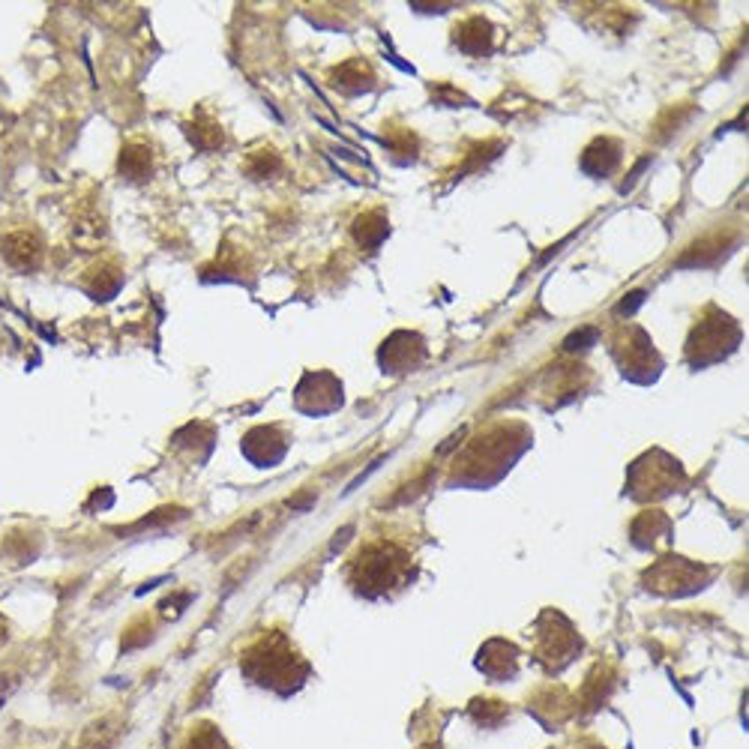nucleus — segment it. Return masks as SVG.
Wrapping results in <instances>:
<instances>
[{"instance_id": "nucleus-1", "label": "nucleus", "mask_w": 749, "mask_h": 749, "mask_svg": "<svg viewBox=\"0 0 749 749\" xmlns=\"http://www.w3.org/2000/svg\"><path fill=\"white\" fill-rule=\"evenodd\" d=\"M531 444V429L515 420L498 423L486 429L483 435L470 441L465 453L458 456V480L474 483V486H486L495 483L515 458L522 456V450Z\"/></svg>"}, {"instance_id": "nucleus-4", "label": "nucleus", "mask_w": 749, "mask_h": 749, "mask_svg": "<svg viewBox=\"0 0 749 749\" xmlns=\"http://www.w3.org/2000/svg\"><path fill=\"white\" fill-rule=\"evenodd\" d=\"M609 351H612L621 375L636 384H654L662 372L660 351L654 348L650 336L636 325L617 327L615 333L609 336Z\"/></svg>"}, {"instance_id": "nucleus-8", "label": "nucleus", "mask_w": 749, "mask_h": 749, "mask_svg": "<svg viewBox=\"0 0 749 749\" xmlns=\"http://www.w3.org/2000/svg\"><path fill=\"white\" fill-rule=\"evenodd\" d=\"M243 666H247V671L256 681L268 683V686H273L276 678H297V681H303V674H306V666L300 662V657L288 650V642L282 636H273L270 642H261V648L249 650Z\"/></svg>"}, {"instance_id": "nucleus-3", "label": "nucleus", "mask_w": 749, "mask_h": 749, "mask_svg": "<svg viewBox=\"0 0 749 749\" xmlns=\"http://www.w3.org/2000/svg\"><path fill=\"white\" fill-rule=\"evenodd\" d=\"M740 342H744V330H740L738 318H731L719 306H707L690 330L683 354H686V363L693 370H705V366H714V363L731 358Z\"/></svg>"}, {"instance_id": "nucleus-11", "label": "nucleus", "mask_w": 749, "mask_h": 749, "mask_svg": "<svg viewBox=\"0 0 749 749\" xmlns=\"http://www.w3.org/2000/svg\"><path fill=\"white\" fill-rule=\"evenodd\" d=\"M0 252L12 268L34 270L43 258V243L31 228H15V231H7L0 237Z\"/></svg>"}, {"instance_id": "nucleus-2", "label": "nucleus", "mask_w": 749, "mask_h": 749, "mask_svg": "<svg viewBox=\"0 0 749 749\" xmlns=\"http://www.w3.org/2000/svg\"><path fill=\"white\" fill-rule=\"evenodd\" d=\"M408 564H411V555L402 546L372 543L351 564V585L366 600L390 597L393 591H399L411 582L415 572L408 570Z\"/></svg>"}, {"instance_id": "nucleus-6", "label": "nucleus", "mask_w": 749, "mask_h": 749, "mask_svg": "<svg viewBox=\"0 0 749 749\" xmlns=\"http://www.w3.org/2000/svg\"><path fill=\"white\" fill-rule=\"evenodd\" d=\"M537 629V657L540 662H546L548 671L564 669L567 662H572L582 650V636L576 633V626L560 615V612H543L540 621L534 624Z\"/></svg>"}, {"instance_id": "nucleus-9", "label": "nucleus", "mask_w": 749, "mask_h": 749, "mask_svg": "<svg viewBox=\"0 0 749 749\" xmlns=\"http://www.w3.org/2000/svg\"><path fill=\"white\" fill-rule=\"evenodd\" d=\"M429 358L425 339L415 330H396L387 336V342L381 345L378 363L387 375H405V372L420 370Z\"/></svg>"}, {"instance_id": "nucleus-15", "label": "nucleus", "mask_w": 749, "mask_h": 749, "mask_svg": "<svg viewBox=\"0 0 749 749\" xmlns=\"http://www.w3.org/2000/svg\"><path fill=\"white\" fill-rule=\"evenodd\" d=\"M387 231H390V225H387V213L384 211H366L354 223V237H358L360 247L366 249H378Z\"/></svg>"}, {"instance_id": "nucleus-5", "label": "nucleus", "mask_w": 749, "mask_h": 749, "mask_svg": "<svg viewBox=\"0 0 749 749\" xmlns=\"http://www.w3.org/2000/svg\"><path fill=\"white\" fill-rule=\"evenodd\" d=\"M683 483H686V474H683L681 462L662 450H650L629 468L626 492L636 501H657V498H666L674 489H681Z\"/></svg>"}, {"instance_id": "nucleus-16", "label": "nucleus", "mask_w": 749, "mask_h": 749, "mask_svg": "<svg viewBox=\"0 0 749 749\" xmlns=\"http://www.w3.org/2000/svg\"><path fill=\"white\" fill-rule=\"evenodd\" d=\"M154 168V159H150V150L141 145H129L121 154V174L129 180H145Z\"/></svg>"}, {"instance_id": "nucleus-13", "label": "nucleus", "mask_w": 749, "mask_h": 749, "mask_svg": "<svg viewBox=\"0 0 749 749\" xmlns=\"http://www.w3.org/2000/svg\"><path fill=\"white\" fill-rule=\"evenodd\" d=\"M453 43H456L465 55L486 57L492 52L495 43L492 24L486 22V19H480V15H470L468 22H462L456 31H453Z\"/></svg>"}, {"instance_id": "nucleus-12", "label": "nucleus", "mask_w": 749, "mask_h": 749, "mask_svg": "<svg viewBox=\"0 0 749 749\" xmlns=\"http://www.w3.org/2000/svg\"><path fill=\"white\" fill-rule=\"evenodd\" d=\"M477 669H483L492 681H510L519 669V650L510 642L492 638L477 657Z\"/></svg>"}, {"instance_id": "nucleus-10", "label": "nucleus", "mask_w": 749, "mask_h": 749, "mask_svg": "<svg viewBox=\"0 0 749 749\" xmlns=\"http://www.w3.org/2000/svg\"><path fill=\"white\" fill-rule=\"evenodd\" d=\"M297 408L315 417L342 408V381L330 372H309L297 387Z\"/></svg>"}, {"instance_id": "nucleus-14", "label": "nucleus", "mask_w": 749, "mask_h": 749, "mask_svg": "<svg viewBox=\"0 0 749 749\" xmlns=\"http://www.w3.org/2000/svg\"><path fill=\"white\" fill-rule=\"evenodd\" d=\"M621 154L624 145L617 138H597L582 154V168L591 178H609V171H615L621 162Z\"/></svg>"}, {"instance_id": "nucleus-7", "label": "nucleus", "mask_w": 749, "mask_h": 749, "mask_svg": "<svg viewBox=\"0 0 749 749\" xmlns=\"http://www.w3.org/2000/svg\"><path fill=\"white\" fill-rule=\"evenodd\" d=\"M707 585V570L702 564L681 558V555H666L648 572H645V588L662 597H683Z\"/></svg>"}]
</instances>
